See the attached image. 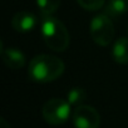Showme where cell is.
Masks as SVG:
<instances>
[{
	"instance_id": "4",
	"label": "cell",
	"mask_w": 128,
	"mask_h": 128,
	"mask_svg": "<svg viewBox=\"0 0 128 128\" xmlns=\"http://www.w3.org/2000/svg\"><path fill=\"white\" fill-rule=\"evenodd\" d=\"M43 118L46 123L58 126L66 123L70 116V103L62 98L49 99L42 109Z\"/></svg>"
},
{
	"instance_id": "11",
	"label": "cell",
	"mask_w": 128,
	"mask_h": 128,
	"mask_svg": "<svg viewBox=\"0 0 128 128\" xmlns=\"http://www.w3.org/2000/svg\"><path fill=\"white\" fill-rule=\"evenodd\" d=\"M87 98V93L83 88L80 87H74L72 88L69 92H68V97H67V100L70 103V106H80L83 104V102L86 100Z\"/></svg>"
},
{
	"instance_id": "7",
	"label": "cell",
	"mask_w": 128,
	"mask_h": 128,
	"mask_svg": "<svg viewBox=\"0 0 128 128\" xmlns=\"http://www.w3.org/2000/svg\"><path fill=\"white\" fill-rule=\"evenodd\" d=\"M2 45V58L3 62L6 64V67L16 70L24 67L25 64V55L16 48H3V43H0Z\"/></svg>"
},
{
	"instance_id": "12",
	"label": "cell",
	"mask_w": 128,
	"mask_h": 128,
	"mask_svg": "<svg viewBox=\"0 0 128 128\" xmlns=\"http://www.w3.org/2000/svg\"><path fill=\"white\" fill-rule=\"evenodd\" d=\"M78 4L86 10H98L103 6L106 0H77Z\"/></svg>"
},
{
	"instance_id": "10",
	"label": "cell",
	"mask_w": 128,
	"mask_h": 128,
	"mask_svg": "<svg viewBox=\"0 0 128 128\" xmlns=\"http://www.w3.org/2000/svg\"><path fill=\"white\" fill-rule=\"evenodd\" d=\"M36 6L43 18L52 16L60 6V0H36Z\"/></svg>"
},
{
	"instance_id": "2",
	"label": "cell",
	"mask_w": 128,
	"mask_h": 128,
	"mask_svg": "<svg viewBox=\"0 0 128 128\" xmlns=\"http://www.w3.org/2000/svg\"><path fill=\"white\" fill-rule=\"evenodd\" d=\"M42 36L54 52H64L69 45V33L60 20L54 16L43 18L42 22Z\"/></svg>"
},
{
	"instance_id": "13",
	"label": "cell",
	"mask_w": 128,
	"mask_h": 128,
	"mask_svg": "<svg viewBox=\"0 0 128 128\" xmlns=\"http://www.w3.org/2000/svg\"><path fill=\"white\" fill-rule=\"evenodd\" d=\"M0 128H10V126H9V123L4 119V118H2L0 119Z\"/></svg>"
},
{
	"instance_id": "3",
	"label": "cell",
	"mask_w": 128,
	"mask_h": 128,
	"mask_svg": "<svg viewBox=\"0 0 128 128\" xmlns=\"http://www.w3.org/2000/svg\"><path fill=\"white\" fill-rule=\"evenodd\" d=\"M89 33L94 43L98 45H109L114 38V25L110 20V16L107 14H99L94 16L89 25Z\"/></svg>"
},
{
	"instance_id": "1",
	"label": "cell",
	"mask_w": 128,
	"mask_h": 128,
	"mask_svg": "<svg viewBox=\"0 0 128 128\" xmlns=\"http://www.w3.org/2000/svg\"><path fill=\"white\" fill-rule=\"evenodd\" d=\"M64 72V63L54 56L48 54L36 55L29 64L28 74L30 79L38 83H49L58 79Z\"/></svg>"
},
{
	"instance_id": "5",
	"label": "cell",
	"mask_w": 128,
	"mask_h": 128,
	"mask_svg": "<svg viewBox=\"0 0 128 128\" xmlns=\"http://www.w3.org/2000/svg\"><path fill=\"white\" fill-rule=\"evenodd\" d=\"M72 120L76 128H99L100 126V116L98 110L86 104L76 107Z\"/></svg>"
},
{
	"instance_id": "6",
	"label": "cell",
	"mask_w": 128,
	"mask_h": 128,
	"mask_svg": "<svg viewBox=\"0 0 128 128\" xmlns=\"http://www.w3.org/2000/svg\"><path fill=\"white\" fill-rule=\"evenodd\" d=\"M36 16L29 12H19L12 19V26L19 33L32 32L36 26Z\"/></svg>"
},
{
	"instance_id": "8",
	"label": "cell",
	"mask_w": 128,
	"mask_h": 128,
	"mask_svg": "<svg viewBox=\"0 0 128 128\" xmlns=\"http://www.w3.org/2000/svg\"><path fill=\"white\" fill-rule=\"evenodd\" d=\"M112 56L118 64H128V38H119L112 48Z\"/></svg>"
},
{
	"instance_id": "9",
	"label": "cell",
	"mask_w": 128,
	"mask_h": 128,
	"mask_svg": "<svg viewBox=\"0 0 128 128\" xmlns=\"http://www.w3.org/2000/svg\"><path fill=\"white\" fill-rule=\"evenodd\" d=\"M127 12H128V0H109L104 9V14L109 16H119Z\"/></svg>"
}]
</instances>
